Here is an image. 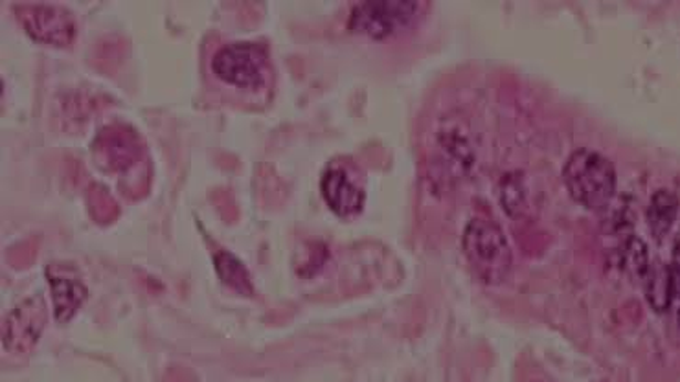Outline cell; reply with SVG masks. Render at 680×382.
<instances>
[{
  "label": "cell",
  "instance_id": "17",
  "mask_svg": "<svg viewBox=\"0 0 680 382\" xmlns=\"http://www.w3.org/2000/svg\"><path fill=\"white\" fill-rule=\"evenodd\" d=\"M671 268L676 273L677 284L680 282V230L676 235V243H673V256H671Z\"/></svg>",
  "mask_w": 680,
  "mask_h": 382
},
{
  "label": "cell",
  "instance_id": "7",
  "mask_svg": "<svg viewBox=\"0 0 680 382\" xmlns=\"http://www.w3.org/2000/svg\"><path fill=\"white\" fill-rule=\"evenodd\" d=\"M13 11L24 30L41 43L66 46L76 38V17L66 6L54 2H19L13 4Z\"/></svg>",
  "mask_w": 680,
  "mask_h": 382
},
{
  "label": "cell",
  "instance_id": "13",
  "mask_svg": "<svg viewBox=\"0 0 680 382\" xmlns=\"http://www.w3.org/2000/svg\"><path fill=\"white\" fill-rule=\"evenodd\" d=\"M677 213H679V199L671 190L655 191L648 206V224L651 234L657 240H662L671 226L676 223Z\"/></svg>",
  "mask_w": 680,
  "mask_h": 382
},
{
  "label": "cell",
  "instance_id": "10",
  "mask_svg": "<svg viewBox=\"0 0 680 382\" xmlns=\"http://www.w3.org/2000/svg\"><path fill=\"white\" fill-rule=\"evenodd\" d=\"M436 137H438L439 148L444 149L445 153L458 160L461 166L471 165V129L464 116L456 115V113L444 116L439 121Z\"/></svg>",
  "mask_w": 680,
  "mask_h": 382
},
{
  "label": "cell",
  "instance_id": "1",
  "mask_svg": "<svg viewBox=\"0 0 680 382\" xmlns=\"http://www.w3.org/2000/svg\"><path fill=\"white\" fill-rule=\"evenodd\" d=\"M461 248L472 273L484 284H500L510 274L513 252L504 230L493 219L472 217L461 234Z\"/></svg>",
  "mask_w": 680,
  "mask_h": 382
},
{
  "label": "cell",
  "instance_id": "3",
  "mask_svg": "<svg viewBox=\"0 0 680 382\" xmlns=\"http://www.w3.org/2000/svg\"><path fill=\"white\" fill-rule=\"evenodd\" d=\"M427 8L419 0H364L351 6L348 26L370 38H390L414 26Z\"/></svg>",
  "mask_w": 680,
  "mask_h": 382
},
{
  "label": "cell",
  "instance_id": "12",
  "mask_svg": "<svg viewBox=\"0 0 680 382\" xmlns=\"http://www.w3.org/2000/svg\"><path fill=\"white\" fill-rule=\"evenodd\" d=\"M644 279H646V296H648L649 306L654 307L655 311H668L677 290L673 268L668 263L657 259L649 265L648 274Z\"/></svg>",
  "mask_w": 680,
  "mask_h": 382
},
{
  "label": "cell",
  "instance_id": "2",
  "mask_svg": "<svg viewBox=\"0 0 680 382\" xmlns=\"http://www.w3.org/2000/svg\"><path fill=\"white\" fill-rule=\"evenodd\" d=\"M563 181L566 190L583 206L604 208L615 197V165L596 149H574L563 168Z\"/></svg>",
  "mask_w": 680,
  "mask_h": 382
},
{
  "label": "cell",
  "instance_id": "16",
  "mask_svg": "<svg viewBox=\"0 0 680 382\" xmlns=\"http://www.w3.org/2000/svg\"><path fill=\"white\" fill-rule=\"evenodd\" d=\"M88 212L98 223H110L116 217L118 208H116L115 199L110 197L109 190H105L99 184L98 187L91 188V193H88Z\"/></svg>",
  "mask_w": 680,
  "mask_h": 382
},
{
  "label": "cell",
  "instance_id": "18",
  "mask_svg": "<svg viewBox=\"0 0 680 382\" xmlns=\"http://www.w3.org/2000/svg\"><path fill=\"white\" fill-rule=\"evenodd\" d=\"M679 322H680V309H679Z\"/></svg>",
  "mask_w": 680,
  "mask_h": 382
},
{
  "label": "cell",
  "instance_id": "11",
  "mask_svg": "<svg viewBox=\"0 0 680 382\" xmlns=\"http://www.w3.org/2000/svg\"><path fill=\"white\" fill-rule=\"evenodd\" d=\"M212 259H214L215 274L221 279V284L226 285L237 295L247 296V298H253L256 295L253 274L234 252L220 248V251L214 252Z\"/></svg>",
  "mask_w": 680,
  "mask_h": 382
},
{
  "label": "cell",
  "instance_id": "5",
  "mask_svg": "<svg viewBox=\"0 0 680 382\" xmlns=\"http://www.w3.org/2000/svg\"><path fill=\"white\" fill-rule=\"evenodd\" d=\"M320 193L331 212L342 219L355 217L366 202L361 171L350 159H333L320 177Z\"/></svg>",
  "mask_w": 680,
  "mask_h": 382
},
{
  "label": "cell",
  "instance_id": "4",
  "mask_svg": "<svg viewBox=\"0 0 680 382\" xmlns=\"http://www.w3.org/2000/svg\"><path fill=\"white\" fill-rule=\"evenodd\" d=\"M269 66V50L258 41H231L215 50L212 68L226 83L258 87Z\"/></svg>",
  "mask_w": 680,
  "mask_h": 382
},
{
  "label": "cell",
  "instance_id": "15",
  "mask_svg": "<svg viewBox=\"0 0 680 382\" xmlns=\"http://www.w3.org/2000/svg\"><path fill=\"white\" fill-rule=\"evenodd\" d=\"M500 199H502L506 212L510 215H517V213H522V210H527V193L522 190L521 177H517L516 173L504 176L500 184Z\"/></svg>",
  "mask_w": 680,
  "mask_h": 382
},
{
  "label": "cell",
  "instance_id": "6",
  "mask_svg": "<svg viewBox=\"0 0 680 382\" xmlns=\"http://www.w3.org/2000/svg\"><path fill=\"white\" fill-rule=\"evenodd\" d=\"M49 323V306L41 293L19 301L2 320V346L13 356H26L39 344Z\"/></svg>",
  "mask_w": 680,
  "mask_h": 382
},
{
  "label": "cell",
  "instance_id": "14",
  "mask_svg": "<svg viewBox=\"0 0 680 382\" xmlns=\"http://www.w3.org/2000/svg\"><path fill=\"white\" fill-rule=\"evenodd\" d=\"M620 265L633 278H646L651 265L646 243L635 235H629L620 246Z\"/></svg>",
  "mask_w": 680,
  "mask_h": 382
},
{
  "label": "cell",
  "instance_id": "8",
  "mask_svg": "<svg viewBox=\"0 0 680 382\" xmlns=\"http://www.w3.org/2000/svg\"><path fill=\"white\" fill-rule=\"evenodd\" d=\"M91 151L102 170L124 173L142 159L144 142L135 127L115 121L99 129L91 144Z\"/></svg>",
  "mask_w": 680,
  "mask_h": 382
},
{
  "label": "cell",
  "instance_id": "9",
  "mask_svg": "<svg viewBox=\"0 0 680 382\" xmlns=\"http://www.w3.org/2000/svg\"><path fill=\"white\" fill-rule=\"evenodd\" d=\"M44 276L49 279L55 322H71L88 296L82 274L74 263L50 262L44 267Z\"/></svg>",
  "mask_w": 680,
  "mask_h": 382
}]
</instances>
